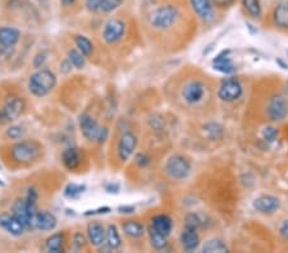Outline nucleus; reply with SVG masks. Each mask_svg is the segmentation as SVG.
I'll return each instance as SVG.
<instances>
[{
    "label": "nucleus",
    "mask_w": 288,
    "mask_h": 253,
    "mask_svg": "<svg viewBox=\"0 0 288 253\" xmlns=\"http://www.w3.org/2000/svg\"><path fill=\"white\" fill-rule=\"evenodd\" d=\"M57 75L47 68H40L29 80V90L36 97H45L57 86Z\"/></svg>",
    "instance_id": "f257e3e1"
},
{
    "label": "nucleus",
    "mask_w": 288,
    "mask_h": 253,
    "mask_svg": "<svg viewBox=\"0 0 288 253\" xmlns=\"http://www.w3.org/2000/svg\"><path fill=\"white\" fill-rule=\"evenodd\" d=\"M41 146L34 140H19L16 145L12 146V160L17 164H29L36 160Z\"/></svg>",
    "instance_id": "f03ea898"
},
{
    "label": "nucleus",
    "mask_w": 288,
    "mask_h": 253,
    "mask_svg": "<svg viewBox=\"0 0 288 253\" xmlns=\"http://www.w3.org/2000/svg\"><path fill=\"white\" fill-rule=\"evenodd\" d=\"M179 17V11L177 7L161 6L158 7L150 16V24L155 30H168L173 26Z\"/></svg>",
    "instance_id": "7ed1b4c3"
},
{
    "label": "nucleus",
    "mask_w": 288,
    "mask_h": 253,
    "mask_svg": "<svg viewBox=\"0 0 288 253\" xmlns=\"http://www.w3.org/2000/svg\"><path fill=\"white\" fill-rule=\"evenodd\" d=\"M37 211H39L37 205L31 204L26 198L16 199L12 206V214L23 224L26 230H35L34 220Z\"/></svg>",
    "instance_id": "20e7f679"
},
{
    "label": "nucleus",
    "mask_w": 288,
    "mask_h": 253,
    "mask_svg": "<svg viewBox=\"0 0 288 253\" xmlns=\"http://www.w3.org/2000/svg\"><path fill=\"white\" fill-rule=\"evenodd\" d=\"M26 109V101L22 97H9L0 109V124L17 120Z\"/></svg>",
    "instance_id": "39448f33"
},
{
    "label": "nucleus",
    "mask_w": 288,
    "mask_h": 253,
    "mask_svg": "<svg viewBox=\"0 0 288 253\" xmlns=\"http://www.w3.org/2000/svg\"><path fill=\"white\" fill-rule=\"evenodd\" d=\"M189 171H191V164L182 155L172 156L165 163V173L172 179L181 181V179L187 178Z\"/></svg>",
    "instance_id": "423d86ee"
},
{
    "label": "nucleus",
    "mask_w": 288,
    "mask_h": 253,
    "mask_svg": "<svg viewBox=\"0 0 288 253\" xmlns=\"http://www.w3.org/2000/svg\"><path fill=\"white\" fill-rule=\"evenodd\" d=\"M205 91L206 87L203 81L192 80L189 82H187L184 85V87L182 88V98L188 105H196V104H199L204 98Z\"/></svg>",
    "instance_id": "0eeeda50"
},
{
    "label": "nucleus",
    "mask_w": 288,
    "mask_h": 253,
    "mask_svg": "<svg viewBox=\"0 0 288 253\" xmlns=\"http://www.w3.org/2000/svg\"><path fill=\"white\" fill-rule=\"evenodd\" d=\"M242 85L237 78H227L218 90V97L226 103H233L242 96Z\"/></svg>",
    "instance_id": "6e6552de"
},
{
    "label": "nucleus",
    "mask_w": 288,
    "mask_h": 253,
    "mask_svg": "<svg viewBox=\"0 0 288 253\" xmlns=\"http://www.w3.org/2000/svg\"><path fill=\"white\" fill-rule=\"evenodd\" d=\"M78 125H80L81 133L86 140L90 142H98L103 127H100L95 118H92L90 114H82L78 119Z\"/></svg>",
    "instance_id": "1a4fd4ad"
},
{
    "label": "nucleus",
    "mask_w": 288,
    "mask_h": 253,
    "mask_svg": "<svg viewBox=\"0 0 288 253\" xmlns=\"http://www.w3.org/2000/svg\"><path fill=\"white\" fill-rule=\"evenodd\" d=\"M125 32L126 24L122 19H109V21L105 23L104 30H103V40H104L107 44L113 45L122 40V37L125 36Z\"/></svg>",
    "instance_id": "9d476101"
},
{
    "label": "nucleus",
    "mask_w": 288,
    "mask_h": 253,
    "mask_svg": "<svg viewBox=\"0 0 288 253\" xmlns=\"http://www.w3.org/2000/svg\"><path fill=\"white\" fill-rule=\"evenodd\" d=\"M268 118L273 121H280L288 115V103L284 96L274 95L268 103Z\"/></svg>",
    "instance_id": "9b49d317"
},
{
    "label": "nucleus",
    "mask_w": 288,
    "mask_h": 253,
    "mask_svg": "<svg viewBox=\"0 0 288 253\" xmlns=\"http://www.w3.org/2000/svg\"><path fill=\"white\" fill-rule=\"evenodd\" d=\"M137 137L132 132H126L121 136L119 142H118V156H119L121 161L125 163L132 156L137 147Z\"/></svg>",
    "instance_id": "f8f14e48"
},
{
    "label": "nucleus",
    "mask_w": 288,
    "mask_h": 253,
    "mask_svg": "<svg viewBox=\"0 0 288 253\" xmlns=\"http://www.w3.org/2000/svg\"><path fill=\"white\" fill-rule=\"evenodd\" d=\"M252 206L256 210L257 212L264 215L274 214L275 211H278L280 207L279 198H277L275 196H270V194H262V196L257 197L254 202Z\"/></svg>",
    "instance_id": "ddd939ff"
},
{
    "label": "nucleus",
    "mask_w": 288,
    "mask_h": 253,
    "mask_svg": "<svg viewBox=\"0 0 288 253\" xmlns=\"http://www.w3.org/2000/svg\"><path fill=\"white\" fill-rule=\"evenodd\" d=\"M0 227L13 237H21L26 232L23 224L13 214H7V212L0 214Z\"/></svg>",
    "instance_id": "4468645a"
},
{
    "label": "nucleus",
    "mask_w": 288,
    "mask_h": 253,
    "mask_svg": "<svg viewBox=\"0 0 288 253\" xmlns=\"http://www.w3.org/2000/svg\"><path fill=\"white\" fill-rule=\"evenodd\" d=\"M58 219L55 217V215L53 212L42 210V211H37L35 215L34 220V227L41 232H52L57 227Z\"/></svg>",
    "instance_id": "2eb2a0df"
},
{
    "label": "nucleus",
    "mask_w": 288,
    "mask_h": 253,
    "mask_svg": "<svg viewBox=\"0 0 288 253\" xmlns=\"http://www.w3.org/2000/svg\"><path fill=\"white\" fill-rule=\"evenodd\" d=\"M105 234H107V230L100 221H91L87 225V239L88 243L93 247L99 248L100 245L104 244Z\"/></svg>",
    "instance_id": "dca6fc26"
},
{
    "label": "nucleus",
    "mask_w": 288,
    "mask_h": 253,
    "mask_svg": "<svg viewBox=\"0 0 288 253\" xmlns=\"http://www.w3.org/2000/svg\"><path fill=\"white\" fill-rule=\"evenodd\" d=\"M62 163L64 168L69 171L77 170L82 163V154H81L80 148L75 147V146H69L65 148L62 154Z\"/></svg>",
    "instance_id": "f3484780"
},
{
    "label": "nucleus",
    "mask_w": 288,
    "mask_h": 253,
    "mask_svg": "<svg viewBox=\"0 0 288 253\" xmlns=\"http://www.w3.org/2000/svg\"><path fill=\"white\" fill-rule=\"evenodd\" d=\"M19 39H21V31L17 30L16 27H0V46L12 49L18 44Z\"/></svg>",
    "instance_id": "a211bd4d"
},
{
    "label": "nucleus",
    "mask_w": 288,
    "mask_h": 253,
    "mask_svg": "<svg viewBox=\"0 0 288 253\" xmlns=\"http://www.w3.org/2000/svg\"><path fill=\"white\" fill-rule=\"evenodd\" d=\"M192 9L204 21H211L214 18V6L211 0H189Z\"/></svg>",
    "instance_id": "6ab92c4d"
},
{
    "label": "nucleus",
    "mask_w": 288,
    "mask_h": 253,
    "mask_svg": "<svg viewBox=\"0 0 288 253\" xmlns=\"http://www.w3.org/2000/svg\"><path fill=\"white\" fill-rule=\"evenodd\" d=\"M228 54L229 50H226V52H222L221 54L217 55L215 59L213 60L214 69L221 73H224V74H232V73L236 72V65L233 64V62H232Z\"/></svg>",
    "instance_id": "aec40b11"
},
{
    "label": "nucleus",
    "mask_w": 288,
    "mask_h": 253,
    "mask_svg": "<svg viewBox=\"0 0 288 253\" xmlns=\"http://www.w3.org/2000/svg\"><path fill=\"white\" fill-rule=\"evenodd\" d=\"M181 244L186 250H195L200 244V237L198 234V230L184 226L181 234Z\"/></svg>",
    "instance_id": "412c9836"
},
{
    "label": "nucleus",
    "mask_w": 288,
    "mask_h": 253,
    "mask_svg": "<svg viewBox=\"0 0 288 253\" xmlns=\"http://www.w3.org/2000/svg\"><path fill=\"white\" fill-rule=\"evenodd\" d=\"M151 226L156 230L158 233H160L164 237H168L171 234L172 229H173V221L171 217L165 214L156 215L151 221Z\"/></svg>",
    "instance_id": "4be33fe9"
},
{
    "label": "nucleus",
    "mask_w": 288,
    "mask_h": 253,
    "mask_svg": "<svg viewBox=\"0 0 288 253\" xmlns=\"http://www.w3.org/2000/svg\"><path fill=\"white\" fill-rule=\"evenodd\" d=\"M122 229L125 234L132 238V239H138L145 234V226L141 222L133 221V220H127V221L123 222Z\"/></svg>",
    "instance_id": "5701e85b"
},
{
    "label": "nucleus",
    "mask_w": 288,
    "mask_h": 253,
    "mask_svg": "<svg viewBox=\"0 0 288 253\" xmlns=\"http://www.w3.org/2000/svg\"><path fill=\"white\" fill-rule=\"evenodd\" d=\"M64 233L58 232L54 233L53 235H50L46 239V250L52 253H59L64 250Z\"/></svg>",
    "instance_id": "b1692460"
},
{
    "label": "nucleus",
    "mask_w": 288,
    "mask_h": 253,
    "mask_svg": "<svg viewBox=\"0 0 288 253\" xmlns=\"http://www.w3.org/2000/svg\"><path fill=\"white\" fill-rule=\"evenodd\" d=\"M273 19L277 27L288 29V3H282L275 8Z\"/></svg>",
    "instance_id": "393cba45"
},
{
    "label": "nucleus",
    "mask_w": 288,
    "mask_h": 253,
    "mask_svg": "<svg viewBox=\"0 0 288 253\" xmlns=\"http://www.w3.org/2000/svg\"><path fill=\"white\" fill-rule=\"evenodd\" d=\"M105 243H107V245L112 250L118 249V248L122 245L119 232H118L115 225H109V226H108L107 234H105Z\"/></svg>",
    "instance_id": "a878e982"
},
{
    "label": "nucleus",
    "mask_w": 288,
    "mask_h": 253,
    "mask_svg": "<svg viewBox=\"0 0 288 253\" xmlns=\"http://www.w3.org/2000/svg\"><path fill=\"white\" fill-rule=\"evenodd\" d=\"M75 44L77 46V49L85 55L86 58L90 57L93 52V46L92 42L87 39L86 36H82V35H76L75 36Z\"/></svg>",
    "instance_id": "bb28decb"
},
{
    "label": "nucleus",
    "mask_w": 288,
    "mask_h": 253,
    "mask_svg": "<svg viewBox=\"0 0 288 253\" xmlns=\"http://www.w3.org/2000/svg\"><path fill=\"white\" fill-rule=\"evenodd\" d=\"M149 238H150V243L155 249L161 250L166 247V237L161 235L160 233L156 232L153 226L149 227Z\"/></svg>",
    "instance_id": "cd10ccee"
},
{
    "label": "nucleus",
    "mask_w": 288,
    "mask_h": 253,
    "mask_svg": "<svg viewBox=\"0 0 288 253\" xmlns=\"http://www.w3.org/2000/svg\"><path fill=\"white\" fill-rule=\"evenodd\" d=\"M86 191L85 184L69 183L64 188V196L69 199H78Z\"/></svg>",
    "instance_id": "c85d7f7f"
},
{
    "label": "nucleus",
    "mask_w": 288,
    "mask_h": 253,
    "mask_svg": "<svg viewBox=\"0 0 288 253\" xmlns=\"http://www.w3.org/2000/svg\"><path fill=\"white\" fill-rule=\"evenodd\" d=\"M203 252H228V247L221 239L206 240L203 245Z\"/></svg>",
    "instance_id": "c756f323"
},
{
    "label": "nucleus",
    "mask_w": 288,
    "mask_h": 253,
    "mask_svg": "<svg viewBox=\"0 0 288 253\" xmlns=\"http://www.w3.org/2000/svg\"><path fill=\"white\" fill-rule=\"evenodd\" d=\"M242 6L246 9L247 13L254 18H260L262 13L260 0H242Z\"/></svg>",
    "instance_id": "7c9ffc66"
},
{
    "label": "nucleus",
    "mask_w": 288,
    "mask_h": 253,
    "mask_svg": "<svg viewBox=\"0 0 288 253\" xmlns=\"http://www.w3.org/2000/svg\"><path fill=\"white\" fill-rule=\"evenodd\" d=\"M68 60L76 69H82L86 64V57L80 52V50H69L68 53Z\"/></svg>",
    "instance_id": "2f4dec72"
},
{
    "label": "nucleus",
    "mask_w": 288,
    "mask_h": 253,
    "mask_svg": "<svg viewBox=\"0 0 288 253\" xmlns=\"http://www.w3.org/2000/svg\"><path fill=\"white\" fill-rule=\"evenodd\" d=\"M204 128L210 140H218L223 136V127L218 123H208Z\"/></svg>",
    "instance_id": "473e14b6"
},
{
    "label": "nucleus",
    "mask_w": 288,
    "mask_h": 253,
    "mask_svg": "<svg viewBox=\"0 0 288 253\" xmlns=\"http://www.w3.org/2000/svg\"><path fill=\"white\" fill-rule=\"evenodd\" d=\"M123 0H100L99 11L103 13H112L122 6Z\"/></svg>",
    "instance_id": "72a5a7b5"
},
{
    "label": "nucleus",
    "mask_w": 288,
    "mask_h": 253,
    "mask_svg": "<svg viewBox=\"0 0 288 253\" xmlns=\"http://www.w3.org/2000/svg\"><path fill=\"white\" fill-rule=\"evenodd\" d=\"M6 135L9 140L19 141L25 137V135H26V130H25V127L22 125H11L8 130H7Z\"/></svg>",
    "instance_id": "f704fd0d"
},
{
    "label": "nucleus",
    "mask_w": 288,
    "mask_h": 253,
    "mask_svg": "<svg viewBox=\"0 0 288 253\" xmlns=\"http://www.w3.org/2000/svg\"><path fill=\"white\" fill-rule=\"evenodd\" d=\"M201 224H203V220L198 214H188L184 219V226L186 227H192V229L198 230L201 226Z\"/></svg>",
    "instance_id": "c9c22d12"
},
{
    "label": "nucleus",
    "mask_w": 288,
    "mask_h": 253,
    "mask_svg": "<svg viewBox=\"0 0 288 253\" xmlns=\"http://www.w3.org/2000/svg\"><path fill=\"white\" fill-rule=\"evenodd\" d=\"M86 245V238L85 235L82 234V233L77 232L73 234L72 237V249L75 250V252H78V250L83 249Z\"/></svg>",
    "instance_id": "e433bc0d"
},
{
    "label": "nucleus",
    "mask_w": 288,
    "mask_h": 253,
    "mask_svg": "<svg viewBox=\"0 0 288 253\" xmlns=\"http://www.w3.org/2000/svg\"><path fill=\"white\" fill-rule=\"evenodd\" d=\"M262 138H264L268 143L274 142L278 138V131L275 130L274 127H267V128L262 131Z\"/></svg>",
    "instance_id": "4c0bfd02"
},
{
    "label": "nucleus",
    "mask_w": 288,
    "mask_h": 253,
    "mask_svg": "<svg viewBox=\"0 0 288 253\" xmlns=\"http://www.w3.org/2000/svg\"><path fill=\"white\" fill-rule=\"evenodd\" d=\"M46 59H47V54H46V53L41 52L34 58V63H32V64H34V67L36 68V69H40V68L44 67Z\"/></svg>",
    "instance_id": "58836bf2"
},
{
    "label": "nucleus",
    "mask_w": 288,
    "mask_h": 253,
    "mask_svg": "<svg viewBox=\"0 0 288 253\" xmlns=\"http://www.w3.org/2000/svg\"><path fill=\"white\" fill-rule=\"evenodd\" d=\"M135 161L140 168H146V166L150 165L151 160L148 155H145V154H137L135 158Z\"/></svg>",
    "instance_id": "ea45409f"
},
{
    "label": "nucleus",
    "mask_w": 288,
    "mask_h": 253,
    "mask_svg": "<svg viewBox=\"0 0 288 253\" xmlns=\"http://www.w3.org/2000/svg\"><path fill=\"white\" fill-rule=\"evenodd\" d=\"M85 4L90 12H99L100 0H85Z\"/></svg>",
    "instance_id": "a19ab883"
},
{
    "label": "nucleus",
    "mask_w": 288,
    "mask_h": 253,
    "mask_svg": "<svg viewBox=\"0 0 288 253\" xmlns=\"http://www.w3.org/2000/svg\"><path fill=\"white\" fill-rule=\"evenodd\" d=\"M110 207H99L96 210H88L85 212V216H90V215H102V214H109Z\"/></svg>",
    "instance_id": "79ce46f5"
},
{
    "label": "nucleus",
    "mask_w": 288,
    "mask_h": 253,
    "mask_svg": "<svg viewBox=\"0 0 288 253\" xmlns=\"http://www.w3.org/2000/svg\"><path fill=\"white\" fill-rule=\"evenodd\" d=\"M279 234H280V237L283 238V239L287 240V242H288V220H284V221L280 224Z\"/></svg>",
    "instance_id": "37998d69"
},
{
    "label": "nucleus",
    "mask_w": 288,
    "mask_h": 253,
    "mask_svg": "<svg viewBox=\"0 0 288 253\" xmlns=\"http://www.w3.org/2000/svg\"><path fill=\"white\" fill-rule=\"evenodd\" d=\"M70 70H72V64L69 63V60H63V62L60 63V72H62L63 74H68Z\"/></svg>",
    "instance_id": "c03bdc74"
},
{
    "label": "nucleus",
    "mask_w": 288,
    "mask_h": 253,
    "mask_svg": "<svg viewBox=\"0 0 288 253\" xmlns=\"http://www.w3.org/2000/svg\"><path fill=\"white\" fill-rule=\"evenodd\" d=\"M121 189L119 184L118 183H108L105 184V191L108 192V193H118Z\"/></svg>",
    "instance_id": "a18cd8bd"
},
{
    "label": "nucleus",
    "mask_w": 288,
    "mask_h": 253,
    "mask_svg": "<svg viewBox=\"0 0 288 253\" xmlns=\"http://www.w3.org/2000/svg\"><path fill=\"white\" fill-rule=\"evenodd\" d=\"M108 136H109V130H108V128H105V127H103L102 132H100V135H99V138H98V142L104 143L105 141H107Z\"/></svg>",
    "instance_id": "49530a36"
},
{
    "label": "nucleus",
    "mask_w": 288,
    "mask_h": 253,
    "mask_svg": "<svg viewBox=\"0 0 288 253\" xmlns=\"http://www.w3.org/2000/svg\"><path fill=\"white\" fill-rule=\"evenodd\" d=\"M135 206H121L118 207V211L121 214H133L135 212Z\"/></svg>",
    "instance_id": "de8ad7c7"
},
{
    "label": "nucleus",
    "mask_w": 288,
    "mask_h": 253,
    "mask_svg": "<svg viewBox=\"0 0 288 253\" xmlns=\"http://www.w3.org/2000/svg\"><path fill=\"white\" fill-rule=\"evenodd\" d=\"M275 63H277V64L279 65V67L282 68V69H287L288 70V63L284 62V60H283L282 58H277V59H275Z\"/></svg>",
    "instance_id": "09e8293b"
},
{
    "label": "nucleus",
    "mask_w": 288,
    "mask_h": 253,
    "mask_svg": "<svg viewBox=\"0 0 288 253\" xmlns=\"http://www.w3.org/2000/svg\"><path fill=\"white\" fill-rule=\"evenodd\" d=\"M218 7H227L232 3V0H213Z\"/></svg>",
    "instance_id": "8fccbe9b"
},
{
    "label": "nucleus",
    "mask_w": 288,
    "mask_h": 253,
    "mask_svg": "<svg viewBox=\"0 0 288 253\" xmlns=\"http://www.w3.org/2000/svg\"><path fill=\"white\" fill-rule=\"evenodd\" d=\"M77 0H60V3H62L63 7H70L76 3Z\"/></svg>",
    "instance_id": "3c124183"
},
{
    "label": "nucleus",
    "mask_w": 288,
    "mask_h": 253,
    "mask_svg": "<svg viewBox=\"0 0 288 253\" xmlns=\"http://www.w3.org/2000/svg\"><path fill=\"white\" fill-rule=\"evenodd\" d=\"M4 186H6V183H4V182L0 179V187H4Z\"/></svg>",
    "instance_id": "603ef678"
},
{
    "label": "nucleus",
    "mask_w": 288,
    "mask_h": 253,
    "mask_svg": "<svg viewBox=\"0 0 288 253\" xmlns=\"http://www.w3.org/2000/svg\"><path fill=\"white\" fill-rule=\"evenodd\" d=\"M285 90H287V93H288V81H287V86H285Z\"/></svg>",
    "instance_id": "864d4df0"
},
{
    "label": "nucleus",
    "mask_w": 288,
    "mask_h": 253,
    "mask_svg": "<svg viewBox=\"0 0 288 253\" xmlns=\"http://www.w3.org/2000/svg\"><path fill=\"white\" fill-rule=\"evenodd\" d=\"M0 169H2V165H0Z\"/></svg>",
    "instance_id": "5fc2aeb1"
},
{
    "label": "nucleus",
    "mask_w": 288,
    "mask_h": 253,
    "mask_svg": "<svg viewBox=\"0 0 288 253\" xmlns=\"http://www.w3.org/2000/svg\"><path fill=\"white\" fill-rule=\"evenodd\" d=\"M287 55H288V50H287Z\"/></svg>",
    "instance_id": "6e6d98bb"
}]
</instances>
